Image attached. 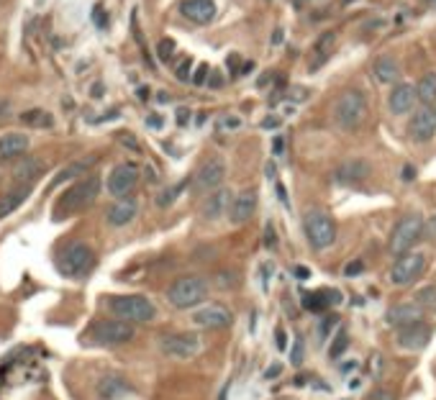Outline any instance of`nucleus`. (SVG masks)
Returning <instances> with one entry per match:
<instances>
[{"mask_svg": "<svg viewBox=\"0 0 436 400\" xmlns=\"http://www.w3.org/2000/svg\"><path fill=\"white\" fill-rule=\"evenodd\" d=\"M110 313L124 318V321H131V324H149L157 315V308L149 298L144 295H113L108 300Z\"/></svg>", "mask_w": 436, "mask_h": 400, "instance_id": "f257e3e1", "label": "nucleus"}, {"mask_svg": "<svg viewBox=\"0 0 436 400\" xmlns=\"http://www.w3.org/2000/svg\"><path fill=\"white\" fill-rule=\"evenodd\" d=\"M208 295V282L198 277V275H187V277H180L167 288V300L175 308L185 311V308H195L198 303H203Z\"/></svg>", "mask_w": 436, "mask_h": 400, "instance_id": "f03ea898", "label": "nucleus"}, {"mask_svg": "<svg viewBox=\"0 0 436 400\" xmlns=\"http://www.w3.org/2000/svg\"><path fill=\"white\" fill-rule=\"evenodd\" d=\"M98 193H101V177L87 175V177H83L80 182H75V185H72V188L62 195L57 213L59 216H67V213L83 211V208H87V205L98 198Z\"/></svg>", "mask_w": 436, "mask_h": 400, "instance_id": "7ed1b4c3", "label": "nucleus"}, {"mask_svg": "<svg viewBox=\"0 0 436 400\" xmlns=\"http://www.w3.org/2000/svg\"><path fill=\"white\" fill-rule=\"evenodd\" d=\"M367 116V98L360 90H346L334 105V121L342 128H357Z\"/></svg>", "mask_w": 436, "mask_h": 400, "instance_id": "20e7f679", "label": "nucleus"}, {"mask_svg": "<svg viewBox=\"0 0 436 400\" xmlns=\"http://www.w3.org/2000/svg\"><path fill=\"white\" fill-rule=\"evenodd\" d=\"M305 238L313 249H328L336 241V223L324 211H308L303 218Z\"/></svg>", "mask_w": 436, "mask_h": 400, "instance_id": "39448f33", "label": "nucleus"}, {"mask_svg": "<svg viewBox=\"0 0 436 400\" xmlns=\"http://www.w3.org/2000/svg\"><path fill=\"white\" fill-rule=\"evenodd\" d=\"M92 264H95V252L83 241H75L67 249H62V254L57 259L59 272L65 277H83L92 270Z\"/></svg>", "mask_w": 436, "mask_h": 400, "instance_id": "423d86ee", "label": "nucleus"}, {"mask_svg": "<svg viewBox=\"0 0 436 400\" xmlns=\"http://www.w3.org/2000/svg\"><path fill=\"white\" fill-rule=\"evenodd\" d=\"M424 231H426V223L421 218L419 213H408V216H403L398 226L393 229V236H390V252L393 254H405V252H411L413 244L424 236Z\"/></svg>", "mask_w": 436, "mask_h": 400, "instance_id": "0eeeda50", "label": "nucleus"}, {"mask_svg": "<svg viewBox=\"0 0 436 400\" xmlns=\"http://www.w3.org/2000/svg\"><path fill=\"white\" fill-rule=\"evenodd\" d=\"M95 344H103V347H113V344H126V341L134 339V326L131 321H124V318H110V321H98L92 326L90 333H87Z\"/></svg>", "mask_w": 436, "mask_h": 400, "instance_id": "6e6552de", "label": "nucleus"}, {"mask_svg": "<svg viewBox=\"0 0 436 400\" xmlns=\"http://www.w3.org/2000/svg\"><path fill=\"white\" fill-rule=\"evenodd\" d=\"M426 270V256L421 252H405L395 259L393 270H390V282L393 285H411L413 280H419Z\"/></svg>", "mask_w": 436, "mask_h": 400, "instance_id": "1a4fd4ad", "label": "nucleus"}, {"mask_svg": "<svg viewBox=\"0 0 436 400\" xmlns=\"http://www.w3.org/2000/svg\"><path fill=\"white\" fill-rule=\"evenodd\" d=\"M136 182H139V170H136V164H131V162L116 164L108 175V193L113 198H126V195H131V190L136 188Z\"/></svg>", "mask_w": 436, "mask_h": 400, "instance_id": "9d476101", "label": "nucleus"}, {"mask_svg": "<svg viewBox=\"0 0 436 400\" xmlns=\"http://www.w3.org/2000/svg\"><path fill=\"white\" fill-rule=\"evenodd\" d=\"M162 351L167 354V357H175V359H190L195 357L198 351H201V341L195 333H169L162 339Z\"/></svg>", "mask_w": 436, "mask_h": 400, "instance_id": "9b49d317", "label": "nucleus"}, {"mask_svg": "<svg viewBox=\"0 0 436 400\" xmlns=\"http://www.w3.org/2000/svg\"><path fill=\"white\" fill-rule=\"evenodd\" d=\"M408 137L416 144H428L436 137V111L421 108V111L413 113L411 123H408Z\"/></svg>", "mask_w": 436, "mask_h": 400, "instance_id": "f8f14e48", "label": "nucleus"}, {"mask_svg": "<svg viewBox=\"0 0 436 400\" xmlns=\"http://www.w3.org/2000/svg\"><path fill=\"white\" fill-rule=\"evenodd\" d=\"M231 311L226 306H218V303H208V306L198 308L193 313V324L201 329H224L231 324Z\"/></svg>", "mask_w": 436, "mask_h": 400, "instance_id": "ddd939ff", "label": "nucleus"}, {"mask_svg": "<svg viewBox=\"0 0 436 400\" xmlns=\"http://www.w3.org/2000/svg\"><path fill=\"white\" fill-rule=\"evenodd\" d=\"M224 180H226V164L224 159H208V162L203 164L198 175H195V185L201 193H208V190H216L224 185Z\"/></svg>", "mask_w": 436, "mask_h": 400, "instance_id": "4468645a", "label": "nucleus"}, {"mask_svg": "<svg viewBox=\"0 0 436 400\" xmlns=\"http://www.w3.org/2000/svg\"><path fill=\"white\" fill-rule=\"evenodd\" d=\"M428 339H431V326H426L424 321H413V324L398 329V344L403 349L419 351L426 347Z\"/></svg>", "mask_w": 436, "mask_h": 400, "instance_id": "2eb2a0df", "label": "nucleus"}, {"mask_svg": "<svg viewBox=\"0 0 436 400\" xmlns=\"http://www.w3.org/2000/svg\"><path fill=\"white\" fill-rule=\"evenodd\" d=\"M369 172H372V167H369L367 159H346L336 167L334 180L339 185H357V182L369 177Z\"/></svg>", "mask_w": 436, "mask_h": 400, "instance_id": "dca6fc26", "label": "nucleus"}, {"mask_svg": "<svg viewBox=\"0 0 436 400\" xmlns=\"http://www.w3.org/2000/svg\"><path fill=\"white\" fill-rule=\"evenodd\" d=\"M180 13L187 21L198 26H206L216 18V0H183L180 3Z\"/></svg>", "mask_w": 436, "mask_h": 400, "instance_id": "f3484780", "label": "nucleus"}, {"mask_svg": "<svg viewBox=\"0 0 436 400\" xmlns=\"http://www.w3.org/2000/svg\"><path fill=\"white\" fill-rule=\"evenodd\" d=\"M257 211V190H242L239 195L231 200V208H228V216L231 221L239 226V223H246Z\"/></svg>", "mask_w": 436, "mask_h": 400, "instance_id": "a211bd4d", "label": "nucleus"}, {"mask_svg": "<svg viewBox=\"0 0 436 400\" xmlns=\"http://www.w3.org/2000/svg\"><path fill=\"white\" fill-rule=\"evenodd\" d=\"M28 137L21 134V131H10V134H3L0 137V162H8V159H18L21 154L28 152Z\"/></svg>", "mask_w": 436, "mask_h": 400, "instance_id": "6ab92c4d", "label": "nucleus"}, {"mask_svg": "<svg viewBox=\"0 0 436 400\" xmlns=\"http://www.w3.org/2000/svg\"><path fill=\"white\" fill-rule=\"evenodd\" d=\"M128 395H134V388L124 377L108 375L98 383V400H124Z\"/></svg>", "mask_w": 436, "mask_h": 400, "instance_id": "aec40b11", "label": "nucleus"}, {"mask_svg": "<svg viewBox=\"0 0 436 400\" xmlns=\"http://www.w3.org/2000/svg\"><path fill=\"white\" fill-rule=\"evenodd\" d=\"M136 211H139V203L134 198H118L116 203L110 205L106 211V218H108L110 226H126L136 218Z\"/></svg>", "mask_w": 436, "mask_h": 400, "instance_id": "412c9836", "label": "nucleus"}, {"mask_svg": "<svg viewBox=\"0 0 436 400\" xmlns=\"http://www.w3.org/2000/svg\"><path fill=\"white\" fill-rule=\"evenodd\" d=\"M419 101V95H416V87L408 85V82H398L393 87V93L387 98V105H390V111L395 116H403V113H408L413 108V103Z\"/></svg>", "mask_w": 436, "mask_h": 400, "instance_id": "4be33fe9", "label": "nucleus"}, {"mask_svg": "<svg viewBox=\"0 0 436 400\" xmlns=\"http://www.w3.org/2000/svg\"><path fill=\"white\" fill-rule=\"evenodd\" d=\"M421 313H424V306L419 303H401V306H393L387 311V324L390 326H408L413 321H421Z\"/></svg>", "mask_w": 436, "mask_h": 400, "instance_id": "5701e85b", "label": "nucleus"}, {"mask_svg": "<svg viewBox=\"0 0 436 400\" xmlns=\"http://www.w3.org/2000/svg\"><path fill=\"white\" fill-rule=\"evenodd\" d=\"M228 198H231V193H228V190H216L213 195H208V200H206V203H203V208H201L203 218H208V221H216V218H221V216H224V213L231 208Z\"/></svg>", "mask_w": 436, "mask_h": 400, "instance_id": "b1692460", "label": "nucleus"}, {"mask_svg": "<svg viewBox=\"0 0 436 400\" xmlns=\"http://www.w3.org/2000/svg\"><path fill=\"white\" fill-rule=\"evenodd\" d=\"M339 293L336 290H319V293H303V306L313 311V313H321V311H326L331 303H339Z\"/></svg>", "mask_w": 436, "mask_h": 400, "instance_id": "393cba45", "label": "nucleus"}, {"mask_svg": "<svg viewBox=\"0 0 436 400\" xmlns=\"http://www.w3.org/2000/svg\"><path fill=\"white\" fill-rule=\"evenodd\" d=\"M28 193H31V188L24 185V188L10 190V193H6V195L0 198V218H6V216H10L13 211H18V208L26 203Z\"/></svg>", "mask_w": 436, "mask_h": 400, "instance_id": "a878e982", "label": "nucleus"}, {"mask_svg": "<svg viewBox=\"0 0 436 400\" xmlns=\"http://www.w3.org/2000/svg\"><path fill=\"white\" fill-rule=\"evenodd\" d=\"M398 75H401V67H398L395 57H390V54L378 57V62H375V77H378L380 82H395Z\"/></svg>", "mask_w": 436, "mask_h": 400, "instance_id": "bb28decb", "label": "nucleus"}, {"mask_svg": "<svg viewBox=\"0 0 436 400\" xmlns=\"http://www.w3.org/2000/svg\"><path fill=\"white\" fill-rule=\"evenodd\" d=\"M18 119L28 128H51V123H54V116L42 111V108H28V111H24Z\"/></svg>", "mask_w": 436, "mask_h": 400, "instance_id": "cd10ccee", "label": "nucleus"}, {"mask_svg": "<svg viewBox=\"0 0 436 400\" xmlns=\"http://www.w3.org/2000/svg\"><path fill=\"white\" fill-rule=\"evenodd\" d=\"M416 95H419V101L424 105H436V75L434 72H428L419 80V85H416Z\"/></svg>", "mask_w": 436, "mask_h": 400, "instance_id": "c85d7f7f", "label": "nucleus"}, {"mask_svg": "<svg viewBox=\"0 0 436 400\" xmlns=\"http://www.w3.org/2000/svg\"><path fill=\"white\" fill-rule=\"evenodd\" d=\"M334 42H336V36L334 34H324L316 42V49H313V54H316V60L310 62V69H319L324 62L331 57V46H334Z\"/></svg>", "mask_w": 436, "mask_h": 400, "instance_id": "c756f323", "label": "nucleus"}, {"mask_svg": "<svg viewBox=\"0 0 436 400\" xmlns=\"http://www.w3.org/2000/svg\"><path fill=\"white\" fill-rule=\"evenodd\" d=\"M44 172H47V164H44L42 159H26L16 170V177L21 180V182H31V180L42 177Z\"/></svg>", "mask_w": 436, "mask_h": 400, "instance_id": "7c9ffc66", "label": "nucleus"}, {"mask_svg": "<svg viewBox=\"0 0 436 400\" xmlns=\"http://www.w3.org/2000/svg\"><path fill=\"white\" fill-rule=\"evenodd\" d=\"M92 162H95V157H90V159H83V162H75V164H69V167H65V170L59 172V177L54 180V185H62V182H67V180H75V177H80V175H85V172L90 170Z\"/></svg>", "mask_w": 436, "mask_h": 400, "instance_id": "2f4dec72", "label": "nucleus"}, {"mask_svg": "<svg viewBox=\"0 0 436 400\" xmlns=\"http://www.w3.org/2000/svg\"><path fill=\"white\" fill-rule=\"evenodd\" d=\"M346 347H349V336H346V331H339L331 341V347H328V357L339 359L346 351Z\"/></svg>", "mask_w": 436, "mask_h": 400, "instance_id": "473e14b6", "label": "nucleus"}, {"mask_svg": "<svg viewBox=\"0 0 436 400\" xmlns=\"http://www.w3.org/2000/svg\"><path fill=\"white\" fill-rule=\"evenodd\" d=\"M185 185H187V180H185V182H180V185H172L169 190H165V193L160 195V200H157V203H160L162 208H167V205H172V203H175V198L180 195V193H183Z\"/></svg>", "mask_w": 436, "mask_h": 400, "instance_id": "72a5a7b5", "label": "nucleus"}, {"mask_svg": "<svg viewBox=\"0 0 436 400\" xmlns=\"http://www.w3.org/2000/svg\"><path fill=\"white\" fill-rule=\"evenodd\" d=\"M419 306H424V308H434L436 311V285H428V288H424L419 293Z\"/></svg>", "mask_w": 436, "mask_h": 400, "instance_id": "f704fd0d", "label": "nucleus"}, {"mask_svg": "<svg viewBox=\"0 0 436 400\" xmlns=\"http://www.w3.org/2000/svg\"><path fill=\"white\" fill-rule=\"evenodd\" d=\"M157 51H160L162 62H169L172 60V54H175V42H172V39H162L160 46H157Z\"/></svg>", "mask_w": 436, "mask_h": 400, "instance_id": "c9c22d12", "label": "nucleus"}, {"mask_svg": "<svg viewBox=\"0 0 436 400\" xmlns=\"http://www.w3.org/2000/svg\"><path fill=\"white\" fill-rule=\"evenodd\" d=\"M190 69H193V60H185L183 64H180V67L175 69L177 80H180V82H187V80H193V77H190Z\"/></svg>", "mask_w": 436, "mask_h": 400, "instance_id": "e433bc0d", "label": "nucleus"}, {"mask_svg": "<svg viewBox=\"0 0 436 400\" xmlns=\"http://www.w3.org/2000/svg\"><path fill=\"white\" fill-rule=\"evenodd\" d=\"M290 362H293L295 367L303 365V339H301V336H298V339H295V344H293V351H290Z\"/></svg>", "mask_w": 436, "mask_h": 400, "instance_id": "4c0bfd02", "label": "nucleus"}, {"mask_svg": "<svg viewBox=\"0 0 436 400\" xmlns=\"http://www.w3.org/2000/svg\"><path fill=\"white\" fill-rule=\"evenodd\" d=\"M208 75H210L208 64H201V67H198V72L193 75V80H190V82H193V85H206V82H208Z\"/></svg>", "mask_w": 436, "mask_h": 400, "instance_id": "58836bf2", "label": "nucleus"}, {"mask_svg": "<svg viewBox=\"0 0 436 400\" xmlns=\"http://www.w3.org/2000/svg\"><path fill=\"white\" fill-rule=\"evenodd\" d=\"M265 247H267V249H275L277 247V234H275V226H272V223H267V226H265Z\"/></svg>", "mask_w": 436, "mask_h": 400, "instance_id": "ea45409f", "label": "nucleus"}, {"mask_svg": "<svg viewBox=\"0 0 436 400\" xmlns=\"http://www.w3.org/2000/svg\"><path fill=\"white\" fill-rule=\"evenodd\" d=\"M216 280H218V285H221V288H234V285H236V275L234 272H218Z\"/></svg>", "mask_w": 436, "mask_h": 400, "instance_id": "a19ab883", "label": "nucleus"}, {"mask_svg": "<svg viewBox=\"0 0 436 400\" xmlns=\"http://www.w3.org/2000/svg\"><path fill=\"white\" fill-rule=\"evenodd\" d=\"M362 270H364V264H362L360 259H357V262H349V264H346V267H344V275H346V277H357V275H360Z\"/></svg>", "mask_w": 436, "mask_h": 400, "instance_id": "79ce46f5", "label": "nucleus"}, {"mask_svg": "<svg viewBox=\"0 0 436 400\" xmlns=\"http://www.w3.org/2000/svg\"><path fill=\"white\" fill-rule=\"evenodd\" d=\"M280 372H283V365H269L267 369H265V377H267V380H275L277 375H280Z\"/></svg>", "mask_w": 436, "mask_h": 400, "instance_id": "37998d69", "label": "nucleus"}, {"mask_svg": "<svg viewBox=\"0 0 436 400\" xmlns=\"http://www.w3.org/2000/svg\"><path fill=\"white\" fill-rule=\"evenodd\" d=\"M275 336H277V349H280V351H285V347H287V341H285V331H283V329H277V331H275Z\"/></svg>", "mask_w": 436, "mask_h": 400, "instance_id": "c03bdc74", "label": "nucleus"}, {"mask_svg": "<svg viewBox=\"0 0 436 400\" xmlns=\"http://www.w3.org/2000/svg\"><path fill=\"white\" fill-rule=\"evenodd\" d=\"M187 121H190V111H185V108H180V111H177V123H180V126H185Z\"/></svg>", "mask_w": 436, "mask_h": 400, "instance_id": "a18cd8bd", "label": "nucleus"}, {"mask_svg": "<svg viewBox=\"0 0 436 400\" xmlns=\"http://www.w3.org/2000/svg\"><path fill=\"white\" fill-rule=\"evenodd\" d=\"M221 128H239V119H221Z\"/></svg>", "mask_w": 436, "mask_h": 400, "instance_id": "49530a36", "label": "nucleus"}, {"mask_svg": "<svg viewBox=\"0 0 436 400\" xmlns=\"http://www.w3.org/2000/svg\"><path fill=\"white\" fill-rule=\"evenodd\" d=\"M413 177H416V170H413L411 164H405V167H403V180H405V182H411Z\"/></svg>", "mask_w": 436, "mask_h": 400, "instance_id": "de8ad7c7", "label": "nucleus"}, {"mask_svg": "<svg viewBox=\"0 0 436 400\" xmlns=\"http://www.w3.org/2000/svg\"><path fill=\"white\" fill-rule=\"evenodd\" d=\"M369 400H393V392H387V390H378L375 395Z\"/></svg>", "mask_w": 436, "mask_h": 400, "instance_id": "09e8293b", "label": "nucleus"}, {"mask_svg": "<svg viewBox=\"0 0 436 400\" xmlns=\"http://www.w3.org/2000/svg\"><path fill=\"white\" fill-rule=\"evenodd\" d=\"M92 13H95V16H92V21H95V24H98V26H106V18H103V8H101V6L92 10Z\"/></svg>", "mask_w": 436, "mask_h": 400, "instance_id": "8fccbe9b", "label": "nucleus"}, {"mask_svg": "<svg viewBox=\"0 0 436 400\" xmlns=\"http://www.w3.org/2000/svg\"><path fill=\"white\" fill-rule=\"evenodd\" d=\"M424 234H428L431 238H436V216L426 223V231H424Z\"/></svg>", "mask_w": 436, "mask_h": 400, "instance_id": "3c124183", "label": "nucleus"}, {"mask_svg": "<svg viewBox=\"0 0 436 400\" xmlns=\"http://www.w3.org/2000/svg\"><path fill=\"white\" fill-rule=\"evenodd\" d=\"M146 123H149L151 128H162V123H165V121H162L160 116L154 113V116H149V119H146Z\"/></svg>", "mask_w": 436, "mask_h": 400, "instance_id": "603ef678", "label": "nucleus"}, {"mask_svg": "<svg viewBox=\"0 0 436 400\" xmlns=\"http://www.w3.org/2000/svg\"><path fill=\"white\" fill-rule=\"evenodd\" d=\"M295 277H298V280H308L310 270H305V267H295Z\"/></svg>", "mask_w": 436, "mask_h": 400, "instance_id": "864d4df0", "label": "nucleus"}, {"mask_svg": "<svg viewBox=\"0 0 436 400\" xmlns=\"http://www.w3.org/2000/svg\"><path fill=\"white\" fill-rule=\"evenodd\" d=\"M277 126H280V119H275V116L262 121V128H277Z\"/></svg>", "mask_w": 436, "mask_h": 400, "instance_id": "5fc2aeb1", "label": "nucleus"}, {"mask_svg": "<svg viewBox=\"0 0 436 400\" xmlns=\"http://www.w3.org/2000/svg\"><path fill=\"white\" fill-rule=\"evenodd\" d=\"M277 195H280V200H283V205H285V208H287V198H285V188H283V185H280V182H277Z\"/></svg>", "mask_w": 436, "mask_h": 400, "instance_id": "6e6d98bb", "label": "nucleus"}, {"mask_svg": "<svg viewBox=\"0 0 436 400\" xmlns=\"http://www.w3.org/2000/svg\"><path fill=\"white\" fill-rule=\"evenodd\" d=\"M265 172H267V177H275L277 175V167L272 162H267V167H265Z\"/></svg>", "mask_w": 436, "mask_h": 400, "instance_id": "4d7b16f0", "label": "nucleus"}, {"mask_svg": "<svg viewBox=\"0 0 436 400\" xmlns=\"http://www.w3.org/2000/svg\"><path fill=\"white\" fill-rule=\"evenodd\" d=\"M275 154H283V139H275Z\"/></svg>", "mask_w": 436, "mask_h": 400, "instance_id": "13d9d810", "label": "nucleus"}, {"mask_svg": "<svg viewBox=\"0 0 436 400\" xmlns=\"http://www.w3.org/2000/svg\"><path fill=\"white\" fill-rule=\"evenodd\" d=\"M221 82H224V80H221V77H210V85H213V87H218V85H221Z\"/></svg>", "mask_w": 436, "mask_h": 400, "instance_id": "bf43d9fd", "label": "nucleus"}, {"mask_svg": "<svg viewBox=\"0 0 436 400\" xmlns=\"http://www.w3.org/2000/svg\"><path fill=\"white\" fill-rule=\"evenodd\" d=\"M139 98H142V101H146V98H149V90H146V87H142V90H139Z\"/></svg>", "mask_w": 436, "mask_h": 400, "instance_id": "052dcab7", "label": "nucleus"}, {"mask_svg": "<svg viewBox=\"0 0 436 400\" xmlns=\"http://www.w3.org/2000/svg\"><path fill=\"white\" fill-rule=\"evenodd\" d=\"M160 103H169V95L167 93H160Z\"/></svg>", "mask_w": 436, "mask_h": 400, "instance_id": "680f3d73", "label": "nucleus"}, {"mask_svg": "<svg viewBox=\"0 0 436 400\" xmlns=\"http://www.w3.org/2000/svg\"><path fill=\"white\" fill-rule=\"evenodd\" d=\"M0 113H3V103H0Z\"/></svg>", "mask_w": 436, "mask_h": 400, "instance_id": "e2e57ef3", "label": "nucleus"}]
</instances>
